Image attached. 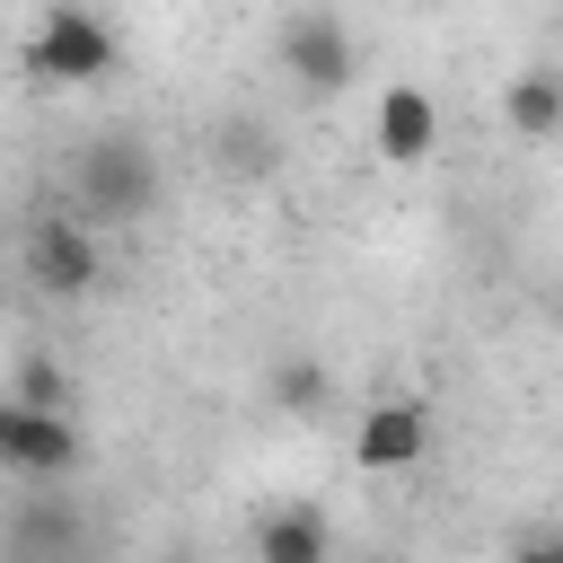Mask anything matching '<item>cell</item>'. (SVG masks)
<instances>
[{"label": "cell", "instance_id": "7", "mask_svg": "<svg viewBox=\"0 0 563 563\" xmlns=\"http://www.w3.org/2000/svg\"><path fill=\"white\" fill-rule=\"evenodd\" d=\"M26 273H35L44 290L79 299V290L97 282V220H79V211H44V220L26 229Z\"/></svg>", "mask_w": 563, "mask_h": 563}, {"label": "cell", "instance_id": "9", "mask_svg": "<svg viewBox=\"0 0 563 563\" xmlns=\"http://www.w3.org/2000/svg\"><path fill=\"white\" fill-rule=\"evenodd\" d=\"M501 123H510L519 141H554V132H563V70L528 62V70L501 88Z\"/></svg>", "mask_w": 563, "mask_h": 563}, {"label": "cell", "instance_id": "13", "mask_svg": "<svg viewBox=\"0 0 563 563\" xmlns=\"http://www.w3.org/2000/svg\"><path fill=\"white\" fill-rule=\"evenodd\" d=\"M167 563H185V554H167Z\"/></svg>", "mask_w": 563, "mask_h": 563}, {"label": "cell", "instance_id": "12", "mask_svg": "<svg viewBox=\"0 0 563 563\" xmlns=\"http://www.w3.org/2000/svg\"><path fill=\"white\" fill-rule=\"evenodd\" d=\"M510 563H563V554H554V537H545V545H519Z\"/></svg>", "mask_w": 563, "mask_h": 563}, {"label": "cell", "instance_id": "2", "mask_svg": "<svg viewBox=\"0 0 563 563\" xmlns=\"http://www.w3.org/2000/svg\"><path fill=\"white\" fill-rule=\"evenodd\" d=\"M0 457H9V475H26V484H53V475H70L79 466V431H70V413L62 405H0Z\"/></svg>", "mask_w": 563, "mask_h": 563}, {"label": "cell", "instance_id": "3", "mask_svg": "<svg viewBox=\"0 0 563 563\" xmlns=\"http://www.w3.org/2000/svg\"><path fill=\"white\" fill-rule=\"evenodd\" d=\"M79 220H141V202L158 194V176H150V158L132 150V141H97V150H79Z\"/></svg>", "mask_w": 563, "mask_h": 563}, {"label": "cell", "instance_id": "11", "mask_svg": "<svg viewBox=\"0 0 563 563\" xmlns=\"http://www.w3.org/2000/svg\"><path fill=\"white\" fill-rule=\"evenodd\" d=\"M18 396H26V405H62V413H70V387H62V369H44V361H26V369H18Z\"/></svg>", "mask_w": 563, "mask_h": 563}, {"label": "cell", "instance_id": "6", "mask_svg": "<svg viewBox=\"0 0 563 563\" xmlns=\"http://www.w3.org/2000/svg\"><path fill=\"white\" fill-rule=\"evenodd\" d=\"M369 141H378L387 167H422L440 150V97L422 79H387L378 106H369Z\"/></svg>", "mask_w": 563, "mask_h": 563}, {"label": "cell", "instance_id": "1", "mask_svg": "<svg viewBox=\"0 0 563 563\" xmlns=\"http://www.w3.org/2000/svg\"><path fill=\"white\" fill-rule=\"evenodd\" d=\"M26 70L53 79V88H97L114 70V26L97 9H79V0H53L35 18V35H26Z\"/></svg>", "mask_w": 563, "mask_h": 563}, {"label": "cell", "instance_id": "8", "mask_svg": "<svg viewBox=\"0 0 563 563\" xmlns=\"http://www.w3.org/2000/svg\"><path fill=\"white\" fill-rule=\"evenodd\" d=\"M255 563H334V519L317 501H282L255 528Z\"/></svg>", "mask_w": 563, "mask_h": 563}, {"label": "cell", "instance_id": "4", "mask_svg": "<svg viewBox=\"0 0 563 563\" xmlns=\"http://www.w3.org/2000/svg\"><path fill=\"white\" fill-rule=\"evenodd\" d=\"M422 449H431V405L422 396H378L352 422V466L361 475H405V466H422Z\"/></svg>", "mask_w": 563, "mask_h": 563}, {"label": "cell", "instance_id": "10", "mask_svg": "<svg viewBox=\"0 0 563 563\" xmlns=\"http://www.w3.org/2000/svg\"><path fill=\"white\" fill-rule=\"evenodd\" d=\"M273 396H282V413H317V405H325V369H317L308 352H290V361L273 369Z\"/></svg>", "mask_w": 563, "mask_h": 563}, {"label": "cell", "instance_id": "5", "mask_svg": "<svg viewBox=\"0 0 563 563\" xmlns=\"http://www.w3.org/2000/svg\"><path fill=\"white\" fill-rule=\"evenodd\" d=\"M282 70H290L308 97H334V88H352V70H361V53H352V26H343V18H325V9H299V18L282 26Z\"/></svg>", "mask_w": 563, "mask_h": 563}]
</instances>
